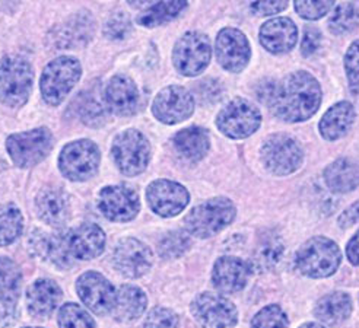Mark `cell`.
Returning <instances> with one entry per match:
<instances>
[{"instance_id": "cell-21", "label": "cell", "mask_w": 359, "mask_h": 328, "mask_svg": "<svg viewBox=\"0 0 359 328\" xmlns=\"http://www.w3.org/2000/svg\"><path fill=\"white\" fill-rule=\"evenodd\" d=\"M298 39V29L290 18H275L263 24L260 29L262 46L273 54L291 51Z\"/></svg>"}, {"instance_id": "cell-34", "label": "cell", "mask_w": 359, "mask_h": 328, "mask_svg": "<svg viewBox=\"0 0 359 328\" xmlns=\"http://www.w3.org/2000/svg\"><path fill=\"white\" fill-rule=\"evenodd\" d=\"M187 8V2H159L155 5H149L137 16V22L143 27H158L163 25L175 16L182 13Z\"/></svg>"}, {"instance_id": "cell-20", "label": "cell", "mask_w": 359, "mask_h": 328, "mask_svg": "<svg viewBox=\"0 0 359 328\" xmlns=\"http://www.w3.org/2000/svg\"><path fill=\"white\" fill-rule=\"evenodd\" d=\"M104 101L114 114L132 116L139 107V89L130 78L117 75L107 85Z\"/></svg>"}, {"instance_id": "cell-42", "label": "cell", "mask_w": 359, "mask_h": 328, "mask_svg": "<svg viewBox=\"0 0 359 328\" xmlns=\"http://www.w3.org/2000/svg\"><path fill=\"white\" fill-rule=\"evenodd\" d=\"M180 321L168 308H155L145 321V328H178Z\"/></svg>"}, {"instance_id": "cell-10", "label": "cell", "mask_w": 359, "mask_h": 328, "mask_svg": "<svg viewBox=\"0 0 359 328\" xmlns=\"http://www.w3.org/2000/svg\"><path fill=\"white\" fill-rule=\"evenodd\" d=\"M8 152L18 167H32L41 162L53 148V136L48 129H35L12 135L6 140Z\"/></svg>"}, {"instance_id": "cell-6", "label": "cell", "mask_w": 359, "mask_h": 328, "mask_svg": "<svg viewBox=\"0 0 359 328\" xmlns=\"http://www.w3.org/2000/svg\"><path fill=\"white\" fill-rule=\"evenodd\" d=\"M113 158L123 174L139 175L147 170L151 159L149 142L137 130H126L113 143Z\"/></svg>"}, {"instance_id": "cell-35", "label": "cell", "mask_w": 359, "mask_h": 328, "mask_svg": "<svg viewBox=\"0 0 359 328\" xmlns=\"http://www.w3.org/2000/svg\"><path fill=\"white\" fill-rule=\"evenodd\" d=\"M24 217L20 209L6 206L0 210V247L12 244L21 235Z\"/></svg>"}, {"instance_id": "cell-4", "label": "cell", "mask_w": 359, "mask_h": 328, "mask_svg": "<svg viewBox=\"0 0 359 328\" xmlns=\"http://www.w3.org/2000/svg\"><path fill=\"white\" fill-rule=\"evenodd\" d=\"M32 67L21 56L9 54L0 62V101L9 107L27 102L32 88Z\"/></svg>"}, {"instance_id": "cell-2", "label": "cell", "mask_w": 359, "mask_h": 328, "mask_svg": "<svg viewBox=\"0 0 359 328\" xmlns=\"http://www.w3.org/2000/svg\"><path fill=\"white\" fill-rule=\"evenodd\" d=\"M342 261L339 247L325 236L309 240L297 252V267L302 275L321 279L334 275Z\"/></svg>"}, {"instance_id": "cell-37", "label": "cell", "mask_w": 359, "mask_h": 328, "mask_svg": "<svg viewBox=\"0 0 359 328\" xmlns=\"http://www.w3.org/2000/svg\"><path fill=\"white\" fill-rule=\"evenodd\" d=\"M190 236L184 231L168 232L158 244V252L163 259H178L190 247Z\"/></svg>"}, {"instance_id": "cell-38", "label": "cell", "mask_w": 359, "mask_h": 328, "mask_svg": "<svg viewBox=\"0 0 359 328\" xmlns=\"http://www.w3.org/2000/svg\"><path fill=\"white\" fill-rule=\"evenodd\" d=\"M60 328H95V322L83 308L76 303H66L59 311Z\"/></svg>"}, {"instance_id": "cell-32", "label": "cell", "mask_w": 359, "mask_h": 328, "mask_svg": "<svg viewBox=\"0 0 359 328\" xmlns=\"http://www.w3.org/2000/svg\"><path fill=\"white\" fill-rule=\"evenodd\" d=\"M22 287V273L15 261L0 259V303L13 308L20 299Z\"/></svg>"}, {"instance_id": "cell-13", "label": "cell", "mask_w": 359, "mask_h": 328, "mask_svg": "<svg viewBox=\"0 0 359 328\" xmlns=\"http://www.w3.org/2000/svg\"><path fill=\"white\" fill-rule=\"evenodd\" d=\"M76 290L82 302L98 315L113 311L116 290L113 285L97 271H88L76 282Z\"/></svg>"}, {"instance_id": "cell-9", "label": "cell", "mask_w": 359, "mask_h": 328, "mask_svg": "<svg viewBox=\"0 0 359 328\" xmlns=\"http://www.w3.org/2000/svg\"><path fill=\"white\" fill-rule=\"evenodd\" d=\"M262 124V114L251 102L237 98L225 105L217 118L218 129L231 139H245L256 133Z\"/></svg>"}, {"instance_id": "cell-31", "label": "cell", "mask_w": 359, "mask_h": 328, "mask_svg": "<svg viewBox=\"0 0 359 328\" xmlns=\"http://www.w3.org/2000/svg\"><path fill=\"white\" fill-rule=\"evenodd\" d=\"M94 29V22L89 15H78L72 18L66 24L59 27L57 35L55 36L56 44L62 48L82 46L89 40Z\"/></svg>"}, {"instance_id": "cell-39", "label": "cell", "mask_w": 359, "mask_h": 328, "mask_svg": "<svg viewBox=\"0 0 359 328\" xmlns=\"http://www.w3.org/2000/svg\"><path fill=\"white\" fill-rule=\"evenodd\" d=\"M358 24L356 5L353 4H342L339 5L334 13L330 16L329 27L333 34H346L352 31Z\"/></svg>"}, {"instance_id": "cell-14", "label": "cell", "mask_w": 359, "mask_h": 328, "mask_svg": "<svg viewBox=\"0 0 359 328\" xmlns=\"http://www.w3.org/2000/svg\"><path fill=\"white\" fill-rule=\"evenodd\" d=\"M101 213L113 222H129L140 210V200L135 190L124 186H110L98 197Z\"/></svg>"}, {"instance_id": "cell-16", "label": "cell", "mask_w": 359, "mask_h": 328, "mask_svg": "<svg viewBox=\"0 0 359 328\" xmlns=\"http://www.w3.org/2000/svg\"><path fill=\"white\" fill-rule=\"evenodd\" d=\"M194 111V100L183 86H168L161 90L152 104L154 116L165 124H177Z\"/></svg>"}, {"instance_id": "cell-19", "label": "cell", "mask_w": 359, "mask_h": 328, "mask_svg": "<svg viewBox=\"0 0 359 328\" xmlns=\"http://www.w3.org/2000/svg\"><path fill=\"white\" fill-rule=\"evenodd\" d=\"M69 251L74 259L93 260L105 248V233L95 224H83L66 235Z\"/></svg>"}, {"instance_id": "cell-48", "label": "cell", "mask_w": 359, "mask_h": 328, "mask_svg": "<svg viewBox=\"0 0 359 328\" xmlns=\"http://www.w3.org/2000/svg\"><path fill=\"white\" fill-rule=\"evenodd\" d=\"M358 222V203L352 205L339 217V225L342 228H351Z\"/></svg>"}, {"instance_id": "cell-49", "label": "cell", "mask_w": 359, "mask_h": 328, "mask_svg": "<svg viewBox=\"0 0 359 328\" xmlns=\"http://www.w3.org/2000/svg\"><path fill=\"white\" fill-rule=\"evenodd\" d=\"M346 254L348 259L353 266H358V233H355L352 236V240L349 241L348 247H346Z\"/></svg>"}, {"instance_id": "cell-12", "label": "cell", "mask_w": 359, "mask_h": 328, "mask_svg": "<svg viewBox=\"0 0 359 328\" xmlns=\"http://www.w3.org/2000/svg\"><path fill=\"white\" fill-rule=\"evenodd\" d=\"M191 313L203 328H232L238 321L236 305L229 299L209 292L193 301Z\"/></svg>"}, {"instance_id": "cell-7", "label": "cell", "mask_w": 359, "mask_h": 328, "mask_svg": "<svg viewBox=\"0 0 359 328\" xmlns=\"http://www.w3.org/2000/svg\"><path fill=\"white\" fill-rule=\"evenodd\" d=\"M212 56V47L208 36L202 32L191 31L180 39L172 51L175 69L184 76H197L202 73Z\"/></svg>"}, {"instance_id": "cell-30", "label": "cell", "mask_w": 359, "mask_h": 328, "mask_svg": "<svg viewBox=\"0 0 359 328\" xmlns=\"http://www.w3.org/2000/svg\"><path fill=\"white\" fill-rule=\"evenodd\" d=\"M325 179L334 193H349L358 187V167L351 159L340 158L326 168Z\"/></svg>"}, {"instance_id": "cell-41", "label": "cell", "mask_w": 359, "mask_h": 328, "mask_svg": "<svg viewBox=\"0 0 359 328\" xmlns=\"http://www.w3.org/2000/svg\"><path fill=\"white\" fill-rule=\"evenodd\" d=\"M199 101L205 105L218 102L224 97V86L215 79H203L194 88Z\"/></svg>"}, {"instance_id": "cell-22", "label": "cell", "mask_w": 359, "mask_h": 328, "mask_svg": "<svg viewBox=\"0 0 359 328\" xmlns=\"http://www.w3.org/2000/svg\"><path fill=\"white\" fill-rule=\"evenodd\" d=\"M250 278V266L237 257H221L213 266L212 282L218 290L236 294L245 287Z\"/></svg>"}, {"instance_id": "cell-27", "label": "cell", "mask_w": 359, "mask_h": 328, "mask_svg": "<svg viewBox=\"0 0 359 328\" xmlns=\"http://www.w3.org/2000/svg\"><path fill=\"white\" fill-rule=\"evenodd\" d=\"M314 314L323 324L339 325L351 317L352 299L345 292H333L317 302Z\"/></svg>"}, {"instance_id": "cell-36", "label": "cell", "mask_w": 359, "mask_h": 328, "mask_svg": "<svg viewBox=\"0 0 359 328\" xmlns=\"http://www.w3.org/2000/svg\"><path fill=\"white\" fill-rule=\"evenodd\" d=\"M78 111L82 120L89 125H98L105 118V101L95 95V93H83L78 98Z\"/></svg>"}, {"instance_id": "cell-50", "label": "cell", "mask_w": 359, "mask_h": 328, "mask_svg": "<svg viewBox=\"0 0 359 328\" xmlns=\"http://www.w3.org/2000/svg\"><path fill=\"white\" fill-rule=\"evenodd\" d=\"M299 328H326V327H323V325H320V324H316V322H307V324L301 325Z\"/></svg>"}, {"instance_id": "cell-1", "label": "cell", "mask_w": 359, "mask_h": 328, "mask_svg": "<svg viewBox=\"0 0 359 328\" xmlns=\"http://www.w3.org/2000/svg\"><path fill=\"white\" fill-rule=\"evenodd\" d=\"M321 102L318 82L309 71H294L280 82H273L266 104L272 113L288 123L309 120Z\"/></svg>"}, {"instance_id": "cell-26", "label": "cell", "mask_w": 359, "mask_h": 328, "mask_svg": "<svg viewBox=\"0 0 359 328\" xmlns=\"http://www.w3.org/2000/svg\"><path fill=\"white\" fill-rule=\"evenodd\" d=\"M355 108L351 102H337L334 104L325 117L320 121V133L326 140H337L344 137L353 124Z\"/></svg>"}, {"instance_id": "cell-24", "label": "cell", "mask_w": 359, "mask_h": 328, "mask_svg": "<svg viewBox=\"0 0 359 328\" xmlns=\"http://www.w3.org/2000/svg\"><path fill=\"white\" fill-rule=\"evenodd\" d=\"M39 216L51 226H63L70 217L69 197L60 189H46L37 197Z\"/></svg>"}, {"instance_id": "cell-15", "label": "cell", "mask_w": 359, "mask_h": 328, "mask_svg": "<svg viewBox=\"0 0 359 328\" xmlns=\"http://www.w3.org/2000/svg\"><path fill=\"white\" fill-rule=\"evenodd\" d=\"M148 203L152 212L163 217H172L182 213L189 202V191L178 182L168 179H158L147 190Z\"/></svg>"}, {"instance_id": "cell-28", "label": "cell", "mask_w": 359, "mask_h": 328, "mask_svg": "<svg viewBox=\"0 0 359 328\" xmlns=\"http://www.w3.org/2000/svg\"><path fill=\"white\" fill-rule=\"evenodd\" d=\"M147 308V296L137 286L124 285L116 295L114 313L116 318L121 322H130L137 320Z\"/></svg>"}, {"instance_id": "cell-3", "label": "cell", "mask_w": 359, "mask_h": 328, "mask_svg": "<svg viewBox=\"0 0 359 328\" xmlns=\"http://www.w3.org/2000/svg\"><path fill=\"white\" fill-rule=\"evenodd\" d=\"M236 219V206L225 197H215L196 206L186 217L187 232L209 238L226 228Z\"/></svg>"}, {"instance_id": "cell-44", "label": "cell", "mask_w": 359, "mask_h": 328, "mask_svg": "<svg viewBox=\"0 0 359 328\" xmlns=\"http://www.w3.org/2000/svg\"><path fill=\"white\" fill-rule=\"evenodd\" d=\"M333 2H313V0H307V2H295V11L299 16L305 18V20H320L325 15L330 12L333 8Z\"/></svg>"}, {"instance_id": "cell-17", "label": "cell", "mask_w": 359, "mask_h": 328, "mask_svg": "<svg viewBox=\"0 0 359 328\" xmlns=\"http://www.w3.org/2000/svg\"><path fill=\"white\" fill-rule=\"evenodd\" d=\"M113 264L126 278H140L152 266V251L135 238H124L113 251Z\"/></svg>"}, {"instance_id": "cell-29", "label": "cell", "mask_w": 359, "mask_h": 328, "mask_svg": "<svg viewBox=\"0 0 359 328\" xmlns=\"http://www.w3.org/2000/svg\"><path fill=\"white\" fill-rule=\"evenodd\" d=\"M174 146L186 159L197 162L203 159L209 152L210 139L202 127H190V129H184L175 135Z\"/></svg>"}, {"instance_id": "cell-8", "label": "cell", "mask_w": 359, "mask_h": 328, "mask_svg": "<svg viewBox=\"0 0 359 328\" xmlns=\"http://www.w3.org/2000/svg\"><path fill=\"white\" fill-rule=\"evenodd\" d=\"M59 167L69 179H89L100 167L98 146L91 140H76L66 144L59 158Z\"/></svg>"}, {"instance_id": "cell-18", "label": "cell", "mask_w": 359, "mask_h": 328, "mask_svg": "<svg viewBox=\"0 0 359 328\" xmlns=\"http://www.w3.org/2000/svg\"><path fill=\"white\" fill-rule=\"evenodd\" d=\"M251 50L245 35L236 28H224L217 36V57L219 64L228 70L238 73L250 62Z\"/></svg>"}, {"instance_id": "cell-45", "label": "cell", "mask_w": 359, "mask_h": 328, "mask_svg": "<svg viewBox=\"0 0 359 328\" xmlns=\"http://www.w3.org/2000/svg\"><path fill=\"white\" fill-rule=\"evenodd\" d=\"M345 69H346V75L349 81V88L352 90V94L356 97L358 95V41H355L346 53Z\"/></svg>"}, {"instance_id": "cell-40", "label": "cell", "mask_w": 359, "mask_h": 328, "mask_svg": "<svg viewBox=\"0 0 359 328\" xmlns=\"http://www.w3.org/2000/svg\"><path fill=\"white\" fill-rule=\"evenodd\" d=\"M251 328H288V317L279 305H269L257 313Z\"/></svg>"}, {"instance_id": "cell-51", "label": "cell", "mask_w": 359, "mask_h": 328, "mask_svg": "<svg viewBox=\"0 0 359 328\" xmlns=\"http://www.w3.org/2000/svg\"><path fill=\"white\" fill-rule=\"evenodd\" d=\"M27 328H34V327H27Z\"/></svg>"}, {"instance_id": "cell-47", "label": "cell", "mask_w": 359, "mask_h": 328, "mask_svg": "<svg viewBox=\"0 0 359 328\" xmlns=\"http://www.w3.org/2000/svg\"><path fill=\"white\" fill-rule=\"evenodd\" d=\"M286 8H288V2H255V4H251V9L263 16L279 13L280 11H283Z\"/></svg>"}, {"instance_id": "cell-11", "label": "cell", "mask_w": 359, "mask_h": 328, "mask_svg": "<svg viewBox=\"0 0 359 328\" xmlns=\"http://www.w3.org/2000/svg\"><path fill=\"white\" fill-rule=\"evenodd\" d=\"M262 159L271 172L288 175L301 167L304 153L294 137L288 135H273L263 144Z\"/></svg>"}, {"instance_id": "cell-23", "label": "cell", "mask_w": 359, "mask_h": 328, "mask_svg": "<svg viewBox=\"0 0 359 328\" xmlns=\"http://www.w3.org/2000/svg\"><path fill=\"white\" fill-rule=\"evenodd\" d=\"M31 248L40 257L51 261L57 267L67 268L74 264V257L69 251L66 235L35 232L31 236Z\"/></svg>"}, {"instance_id": "cell-46", "label": "cell", "mask_w": 359, "mask_h": 328, "mask_svg": "<svg viewBox=\"0 0 359 328\" xmlns=\"http://www.w3.org/2000/svg\"><path fill=\"white\" fill-rule=\"evenodd\" d=\"M321 43V34L316 28H307L304 32V39L301 44V51L304 56H311L318 48Z\"/></svg>"}, {"instance_id": "cell-25", "label": "cell", "mask_w": 359, "mask_h": 328, "mask_svg": "<svg viewBox=\"0 0 359 328\" xmlns=\"http://www.w3.org/2000/svg\"><path fill=\"white\" fill-rule=\"evenodd\" d=\"M62 299V289L47 279H40L34 282L27 295V303L31 315L34 317H47L57 308Z\"/></svg>"}, {"instance_id": "cell-43", "label": "cell", "mask_w": 359, "mask_h": 328, "mask_svg": "<svg viewBox=\"0 0 359 328\" xmlns=\"http://www.w3.org/2000/svg\"><path fill=\"white\" fill-rule=\"evenodd\" d=\"M132 31V22L128 15L123 12L116 13L111 20L107 22L104 28V34L111 40H123Z\"/></svg>"}, {"instance_id": "cell-33", "label": "cell", "mask_w": 359, "mask_h": 328, "mask_svg": "<svg viewBox=\"0 0 359 328\" xmlns=\"http://www.w3.org/2000/svg\"><path fill=\"white\" fill-rule=\"evenodd\" d=\"M283 254V242L276 235H266L256 247L251 259L250 270H259L260 273L272 270L280 260Z\"/></svg>"}, {"instance_id": "cell-5", "label": "cell", "mask_w": 359, "mask_h": 328, "mask_svg": "<svg viewBox=\"0 0 359 328\" xmlns=\"http://www.w3.org/2000/svg\"><path fill=\"white\" fill-rule=\"evenodd\" d=\"M82 75L81 63L70 56L53 60L43 71L40 88L43 98L50 105H59L69 95Z\"/></svg>"}]
</instances>
